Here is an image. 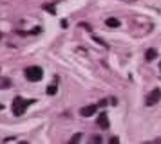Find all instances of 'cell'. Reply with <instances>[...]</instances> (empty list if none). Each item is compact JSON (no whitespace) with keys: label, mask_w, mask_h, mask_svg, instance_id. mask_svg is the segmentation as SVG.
<instances>
[{"label":"cell","mask_w":161,"mask_h":144,"mask_svg":"<svg viewBox=\"0 0 161 144\" xmlns=\"http://www.w3.org/2000/svg\"><path fill=\"white\" fill-rule=\"evenodd\" d=\"M35 99H24L20 95H16L15 99H13V114L15 115H24V112L27 110L29 105H33Z\"/></svg>","instance_id":"obj_1"},{"label":"cell","mask_w":161,"mask_h":144,"mask_svg":"<svg viewBox=\"0 0 161 144\" xmlns=\"http://www.w3.org/2000/svg\"><path fill=\"white\" fill-rule=\"evenodd\" d=\"M2 108H4V106H2V103H0V110H2Z\"/></svg>","instance_id":"obj_18"},{"label":"cell","mask_w":161,"mask_h":144,"mask_svg":"<svg viewBox=\"0 0 161 144\" xmlns=\"http://www.w3.org/2000/svg\"><path fill=\"white\" fill-rule=\"evenodd\" d=\"M44 9H45V11H49L51 14H54V7H53V6H44Z\"/></svg>","instance_id":"obj_10"},{"label":"cell","mask_w":161,"mask_h":144,"mask_svg":"<svg viewBox=\"0 0 161 144\" xmlns=\"http://www.w3.org/2000/svg\"><path fill=\"white\" fill-rule=\"evenodd\" d=\"M123 2H136V0H123Z\"/></svg>","instance_id":"obj_17"},{"label":"cell","mask_w":161,"mask_h":144,"mask_svg":"<svg viewBox=\"0 0 161 144\" xmlns=\"http://www.w3.org/2000/svg\"><path fill=\"white\" fill-rule=\"evenodd\" d=\"M98 124H100L103 130H107V128H109V115H107V114H102L100 117H98Z\"/></svg>","instance_id":"obj_5"},{"label":"cell","mask_w":161,"mask_h":144,"mask_svg":"<svg viewBox=\"0 0 161 144\" xmlns=\"http://www.w3.org/2000/svg\"><path fill=\"white\" fill-rule=\"evenodd\" d=\"M25 78L29 81H33V83H36V81H40L44 78V70L40 67H27L25 69Z\"/></svg>","instance_id":"obj_2"},{"label":"cell","mask_w":161,"mask_h":144,"mask_svg":"<svg viewBox=\"0 0 161 144\" xmlns=\"http://www.w3.org/2000/svg\"><path fill=\"white\" fill-rule=\"evenodd\" d=\"M15 141H16L15 137H8V139H6V142H15Z\"/></svg>","instance_id":"obj_16"},{"label":"cell","mask_w":161,"mask_h":144,"mask_svg":"<svg viewBox=\"0 0 161 144\" xmlns=\"http://www.w3.org/2000/svg\"><path fill=\"white\" fill-rule=\"evenodd\" d=\"M94 42H96V43H100V45H102V47H107V43L103 42L102 38H98V36H94Z\"/></svg>","instance_id":"obj_9"},{"label":"cell","mask_w":161,"mask_h":144,"mask_svg":"<svg viewBox=\"0 0 161 144\" xmlns=\"http://www.w3.org/2000/svg\"><path fill=\"white\" fill-rule=\"evenodd\" d=\"M56 88H58L56 83H51V85L47 86V94H49V95H54V94H56Z\"/></svg>","instance_id":"obj_8"},{"label":"cell","mask_w":161,"mask_h":144,"mask_svg":"<svg viewBox=\"0 0 161 144\" xmlns=\"http://www.w3.org/2000/svg\"><path fill=\"white\" fill-rule=\"evenodd\" d=\"M80 139H81V135H80V133H78V135H74L73 139H71V142H78Z\"/></svg>","instance_id":"obj_13"},{"label":"cell","mask_w":161,"mask_h":144,"mask_svg":"<svg viewBox=\"0 0 161 144\" xmlns=\"http://www.w3.org/2000/svg\"><path fill=\"white\" fill-rule=\"evenodd\" d=\"M161 99V90L159 88H154V90H150L148 92V95H147V99H145V105L147 106H154V105H158Z\"/></svg>","instance_id":"obj_3"},{"label":"cell","mask_w":161,"mask_h":144,"mask_svg":"<svg viewBox=\"0 0 161 144\" xmlns=\"http://www.w3.org/2000/svg\"><path fill=\"white\" fill-rule=\"evenodd\" d=\"M40 31H42V27H35V29H33V31H31V33H33V34H38Z\"/></svg>","instance_id":"obj_15"},{"label":"cell","mask_w":161,"mask_h":144,"mask_svg":"<svg viewBox=\"0 0 161 144\" xmlns=\"http://www.w3.org/2000/svg\"><path fill=\"white\" fill-rule=\"evenodd\" d=\"M109 142H110V144H118V142H119V139H118V137H110Z\"/></svg>","instance_id":"obj_11"},{"label":"cell","mask_w":161,"mask_h":144,"mask_svg":"<svg viewBox=\"0 0 161 144\" xmlns=\"http://www.w3.org/2000/svg\"><path fill=\"white\" fill-rule=\"evenodd\" d=\"M156 56H158L156 49H148L145 52V59H147V61H152V59H156Z\"/></svg>","instance_id":"obj_6"},{"label":"cell","mask_w":161,"mask_h":144,"mask_svg":"<svg viewBox=\"0 0 161 144\" xmlns=\"http://www.w3.org/2000/svg\"><path fill=\"white\" fill-rule=\"evenodd\" d=\"M80 27H83V29H87V31H91V25H89V23H85V22H81Z\"/></svg>","instance_id":"obj_14"},{"label":"cell","mask_w":161,"mask_h":144,"mask_svg":"<svg viewBox=\"0 0 161 144\" xmlns=\"http://www.w3.org/2000/svg\"><path fill=\"white\" fill-rule=\"evenodd\" d=\"M105 23H107L109 27H119V20H118V18H107Z\"/></svg>","instance_id":"obj_7"},{"label":"cell","mask_w":161,"mask_h":144,"mask_svg":"<svg viewBox=\"0 0 161 144\" xmlns=\"http://www.w3.org/2000/svg\"><path fill=\"white\" fill-rule=\"evenodd\" d=\"M91 141H92V142H102V137H100V135H94Z\"/></svg>","instance_id":"obj_12"},{"label":"cell","mask_w":161,"mask_h":144,"mask_svg":"<svg viewBox=\"0 0 161 144\" xmlns=\"http://www.w3.org/2000/svg\"><path fill=\"white\" fill-rule=\"evenodd\" d=\"M98 112V105H89V106H83L80 110V115L81 117H91Z\"/></svg>","instance_id":"obj_4"}]
</instances>
